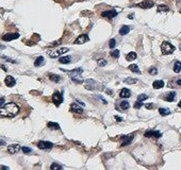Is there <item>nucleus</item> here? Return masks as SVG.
<instances>
[{"label": "nucleus", "mask_w": 181, "mask_h": 170, "mask_svg": "<svg viewBox=\"0 0 181 170\" xmlns=\"http://www.w3.org/2000/svg\"><path fill=\"white\" fill-rule=\"evenodd\" d=\"M18 113H19V106L14 102L3 104L1 107H0V117L13 118Z\"/></svg>", "instance_id": "nucleus-1"}, {"label": "nucleus", "mask_w": 181, "mask_h": 170, "mask_svg": "<svg viewBox=\"0 0 181 170\" xmlns=\"http://www.w3.org/2000/svg\"><path fill=\"white\" fill-rule=\"evenodd\" d=\"M82 72H83L82 68H77V69H74L73 71H68V74L72 76V80L77 84H80V83L83 82V80L81 79V74Z\"/></svg>", "instance_id": "nucleus-2"}, {"label": "nucleus", "mask_w": 181, "mask_h": 170, "mask_svg": "<svg viewBox=\"0 0 181 170\" xmlns=\"http://www.w3.org/2000/svg\"><path fill=\"white\" fill-rule=\"evenodd\" d=\"M175 46H173L170 43L168 42H163L162 45H161V51L164 55L166 54H170V53H173L175 51Z\"/></svg>", "instance_id": "nucleus-3"}, {"label": "nucleus", "mask_w": 181, "mask_h": 170, "mask_svg": "<svg viewBox=\"0 0 181 170\" xmlns=\"http://www.w3.org/2000/svg\"><path fill=\"white\" fill-rule=\"evenodd\" d=\"M68 50V48H60V49H58V50H53V51H48L47 53H48V55L50 56V58H52V59H56V58H59L60 55H62L64 52H67Z\"/></svg>", "instance_id": "nucleus-4"}, {"label": "nucleus", "mask_w": 181, "mask_h": 170, "mask_svg": "<svg viewBox=\"0 0 181 170\" xmlns=\"http://www.w3.org/2000/svg\"><path fill=\"white\" fill-rule=\"evenodd\" d=\"M52 102H53L57 106H59L60 104L63 102V95H62L61 93H59V92H56V93L53 94V96H52Z\"/></svg>", "instance_id": "nucleus-5"}, {"label": "nucleus", "mask_w": 181, "mask_h": 170, "mask_svg": "<svg viewBox=\"0 0 181 170\" xmlns=\"http://www.w3.org/2000/svg\"><path fill=\"white\" fill-rule=\"evenodd\" d=\"M129 107H130V104H129V102L126 101V100L120 101L117 104H115V109L118 110V111H126V110L129 109Z\"/></svg>", "instance_id": "nucleus-6"}, {"label": "nucleus", "mask_w": 181, "mask_h": 170, "mask_svg": "<svg viewBox=\"0 0 181 170\" xmlns=\"http://www.w3.org/2000/svg\"><path fill=\"white\" fill-rule=\"evenodd\" d=\"M37 147L42 150H48V149H51L53 147V144L50 141H44V140H41L38 144H37Z\"/></svg>", "instance_id": "nucleus-7"}, {"label": "nucleus", "mask_w": 181, "mask_h": 170, "mask_svg": "<svg viewBox=\"0 0 181 170\" xmlns=\"http://www.w3.org/2000/svg\"><path fill=\"white\" fill-rule=\"evenodd\" d=\"M85 88L94 91V89H98L99 85H98V83L95 82L94 80H86V81H85Z\"/></svg>", "instance_id": "nucleus-8"}, {"label": "nucleus", "mask_w": 181, "mask_h": 170, "mask_svg": "<svg viewBox=\"0 0 181 170\" xmlns=\"http://www.w3.org/2000/svg\"><path fill=\"white\" fill-rule=\"evenodd\" d=\"M20 146L18 144H13V145H10L7 147V152L10 154H16V153H18V152L20 151Z\"/></svg>", "instance_id": "nucleus-9"}, {"label": "nucleus", "mask_w": 181, "mask_h": 170, "mask_svg": "<svg viewBox=\"0 0 181 170\" xmlns=\"http://www.w3.org/2000/svg\"><path fill=\"white\" fill-rule=\"evenodd\" d=\"M90 41V37L88 34H82V35H79L78 37H77V39L74 42V44L76 45H80V44H84Z\"/></svg>", "instance_id": "nucleus-10"}, {"label": "nucleus", "mask_w": 181, "mask_h": 170, "mask_svg": "<svg viewBox=\"0 0 181 170\" xmlns=\"http://www.w3.org/2000/svg\"><path fill=\"white\" fill-rule=\"evenodd\" d=\"M19 37V34L18 33H6L2 36V39L5 41V42H10V41H13V39H16Z\"/></svg>", "instance_id": "nucleus-11"}, {"label": "nucleus", "mask_w": 181, "mask_h": 170, "mask_svg": "<svg viewBox=\"0 0 181 170\" xmlns=\"http://www.w3.org/2000/svg\"><path fill=\"white\" fill-rule=\"evenodd\" d=\"M144 136H145V137L160 138V137L162 136V134H161V132H159V131H147V132H145Z\"/></svg>", "instance_id": "nucleus-12"}, {"label": "nucleus", "mask_w": 181, "mask_h": 170, "mask_svg": "<svg viewBox=\"0 0 181 170\" xmlns=\"http://www.w3.org/2000/svg\"><path fill=\"white\" fill-rule=\"evenodd\" d=\"M136 6H139L141 9H150L153 6V1H150V0H145V1H142L140 3H137Z\"/></svg>", "instance_id": "nucleus-13"}, {"label": "nucleus", "mask_w": 181, "mask_h": 170, "mask_svg": "<svg viewBox=\"0 0 181 170\" xmlns=\"http://www.w3.org/2000/svg\"><path fill=\"white\" fill-rule=\"evenodd\" d=\"M4 83H5V85H6L7 87H13V86L16 84V80H15L12 76H7V77H5V79H4Z\"/></svg>", "instance_id": "nucleus-14"}, {"label": "nucleus", "mask_w": 181, "mask_h": 170, "mask_svg": "<svg viewBox=\"0 0 181 170\" xmlns=\"http://www.w3.org/2000/svg\"><path fill=\"white\" fill-rule=\"evenodd\" d=\"M133 137H134V134H130V135H127V136H123L122 138L124 139L123 144H122V147H125V146H128L131 144V141L133 140Z\"/></svg>", "instance_id": "nucleus-15"}, {"label": "nucleus", "mask_w": 181, "mask_h": 170, "mask_svg": "<svg viewBox=\"0 0 181 170\" xmlns=\"http://www.w3.org/2000/svg\"><path fill=\"white\" fill-rule=\"evenodd\" d=\"M117 15V12L115 10H110V11H105L101 13L102 17H107V18H114V17Z\"/></svg>", "instance_id": "nucleus-16"}, {"label": "nucleus", "mask_w": 181, "mask_h": 170, "mask_svg": "<svg viewBox=\"0 0 181 170\" xmlns=\"http://www.w3.org/2000/svg\"><path fill=\"white\" fill-rule=\"evenodd\" d=\"M70 111L73 113H76V114H82L83 113V109L80 107L78 104H76V103H73L70 105Z\"/></svg>", "instance_id": "nucleus-17"}, {"label": "nucleus", "mask_w": 181, "mask_h": 170, "mask_svg": "<svg viewBox=\"0 0 181 170\" xmlns=\"http://www.w3.org/2000/svg\"><path fill=\"white\" fill-rule=\"evenodd\" d=\"M119 97L120 98H129V97H131V92L129 91L128 88H123L119 93Z\"/></svg>", "instance_id": "nucleus-18"}, {"label": "nucleus", "mask_w": 181, "mask_h": 170, "mask_svg": "<svg viewBox=\"0 0 181 170\" xmlns=\"http://www.w3.org/2000/svg\"><path fill=\"white\" fill-rule=\"evenodd\" d=\"M44 64H45V59L43 58V56H38L35 60V62H34V66H35V67H41V66H43Z\"/></svg>", "instance_id": "nucleus-19"}, {"label": "nucleus", "mask_w": 181, "mask_h": 170, "mask_svg": "<svg viewBox=\"0 0 181 170\" xmlns=\"http://www.w3.org/2000/svg\"><path fill=\"white\" fill-rule=\"evenodd\" d=\"M152 86L154 89H159V88H162L164 86V82L162 81V80H157V81H154L152 83Z\"/></svg>", "instance_id": "nucleus-20"}, {"label": "nucleus", "mask_w": 181, "mask_h": 170, "mask_svg": "<svg viewBox=\"0 0 181 170\" xmlns=\"http://www.w3.org/2000/svg\"><path fill=\"white\" fill-rule=\"evenodd\" d=\"M175 99H176V93L175 92H171V93L167 94V96L165 97V100L168 101V102H173Z\"/></svg>", "instance_id": "nucleus-21"}, {"label": "nucleus", "mask_w": 181, "mask_h": 170, "mask_svg": "<svg viewBox=\"0 0 181 170\" xmlns=\"http://www.w3.org/2000/svg\"><path fill=\"white\" fill-rule=\"evenodd\" d=\"M70 60H72V58L70 56H68V55H66V56H62V58H60L59 59V62L61 64H69L70 63Z\"/></svg>", "instance_id": "nucleus-22"}, {"label": "nucleus", "mask_w": 181, "mask_h": 170, "mask_svg": "<svg viewBox=\"0 0 181 170\" xmlns=\"http://www.w3.org/2000/svg\"><path fill=\"white\" fill-rule=\"evenodd\" d=\"M129 32H130V27L129 26H124V27H122V29L119 30L120 35H127Z\"/></svg>", "instance_id": "nucleus-23"}, {"label": "nucleus", "mask_w": 181, "mask_h": 170, "mask_svg": "<svg viewBox=\"0 0 181 170\" xmlns=\"http://www.w3.org/2000/svg\"><path fill=\"white\" fill-rule=\"evenodd\" d=\"M47 127L49 129H51V130H58V131L61 130V129H60V126H59L58 123H56V122H48L47 123Z\"/></svg>", "instance_id": "nucleus-24"}, {"label": "nucleus", "mask_w": 181, "mask_h": 170, "mask_svg": "<svg viewBox=\"0 0 181 170\" xmlns=\"http://www.w3.org/2000/svg\"><path fill=\"white\" fill-rule=\"evenodd\" d=\"M49 79H50L52 82H56V83H59L60 81H61V77L58 76V75H53V74L49 75Z\"/></svg>", "instance_id": "nucleus-25"}, {"label": "nucleus", "mask_w": 181, "mask_h": 170, "mask_svg": "<svg viewBox=\"0 0 181 170\" xmlns=\"http://www.w3.org/2000/svg\"><path fill=\"white\" fill-rule=\"evenodd\" d=\"M174 71L176 74H179L181 71V62L180 61H176L174 64Z\"/></svg>", "instance_id": "nucleus-26"}, {"label": "nucleus", "mask_w": 181, "mask_h": 170, "mask_svg": "<svg viewBox=\"0 0 181 170\" xmlns=\"http://www.w3.org/2000/svg\"><path fill=\"white\" fill-rule=\"evenodd\" d=\"M135 59H136V53L135 52H129L127 54V56H126V60L129 61V62H131V61H133Z\"/></svg>", "instance_id": "nucleus-27"}, {"label": "nucleus", "mask_w": 181, "mask_h": 170, "mask_svg": "<svg viewBox=\"0 0 181 170\" xmlns=\"http://www.w3.org/2000/svg\"><path fill=\"white\" fill-rule=\"evenodd\" d=\"M129 69H130L132 72H135V74H141V70L139 69V67H137V65L135 64H131L130 66H129Z\"/></svg>", "instance_id": "nucleus-28"}, {"label": "nucleus", "mask_w": 181, "mask_h": 170, "mask_svg": "<svg viewBox=\"0 0 181 170\" xmlns=\"http://www.w3.org/2000/svg\"><path fill=\"white\" fill-rule=\"evenodd\" d=\"M169 11V7L165 4H160L158 5V12H168Z\"/></svg>", "instance_id": "nucleus-29"}, {"label": "nucleus", "mask_w": 181, "mask_h": 170, "mask_svg": "<svg viewBox=\"0 0 181 170\" xmlns=\"http://www.w3.org/2000/svg\"><path fill=\"white\" fill-rule=\"evenodd\" d=\"M159 113L161 116H167L170 114V111L168 109H163V107H161V109H159Z\"/></svg>", "instance_id": "nucleus-30"}, {"label": "nucleus", "mask_w": 181, "mask_h": 170, "mask_svg": "<svg viewBox=\"0 0 181 170\" xmlns=\"http://www.w3.org/2000/svg\"><path fill=\"white\" fill-rule=\"evenodd\" d=\"M50 169L51 170H62L63 169V166L62 165H59L57 163H52L50 166Z\"/></svg>", "instance_id": "nucleus-31"}, {"label": "nucleus", "mask_w": 181, "mask_h": 170, "mask_svg": "<svg viewBox=\"0 0 181 170\" xmlns=\"http://www.w3.org/2000/svg\"><path fill=\"white\" fill-rule=\"evenodd\" d=\"M124 82H125L126 84H134V83L137 82V80H136L135 78H127V79L124 80Z\"/></svg>", "instance_id": "nucleus-32"}, {"label": "nucleus", "mask_w": 181, "mask_h": 170, "mask_svg": "<svg viewBox=\"0 0 181 170\" xmlns=\"http://www.w3.org/2000/svg\"><path fill=\"white\" fill-rule=\"evenodd\" d=\"M110 55L112 56V58H115V59H117L118 56H119V50H112L111 52H110Z\"/></svg>", "instance_id": "nucleus-33"}, {"label": "nucleus", "mask_w": 181, "mask_h": 170, "mask_svg": "<svg viewBox=\"0 0 181 170\" xmlns=\"http://www.w3.org/2000/svg\"><path fill=\"white\" fill-rule=\"evenodd\" d=\"M115 46H116V41H115V38H111L110 42H109V47H110L111 49H113Z\"/></svg>", "instance_id": "nucleus-34"}, {"label": "nucleus", "mask_w": 181, "mask_h": 170, "mask_svg": "<svg viewBox=\"0 0 181 170\" xmlns=\"http://www.w3.org/2000/svg\"><path fill=\"white\" fill-rule=\"evenodd\" d=\"M148 98V96L147 95H145V94H142V95H140L139 97H137V100L139 101H144V100H146Z\"/></svg>", "instance_id": "nucleus-35"}, {"label": "nucleus", "mask_w": 181, "mask_h": 170, "mask_svg": "<svg viewBox=\"0 0 181 170\" xmlns=\"http://www.w3.org/2000/svg\"><path fill=\"white\" fill-rule=\"evenodd\" d=\"M148 71H149V74H150V75H152V76H156V75L158 74V70H157V68H156V67H151V68H150Z\"/></svg>", "instance_id": "nucleus-36"}, {"label": "nucleus", "mask_w": 181, "mask_h": 170, "mask_svg": "<svg viewBox=\"0 0 181 170\" xmlns=\"http://www.w3.org/2000/svg\"><path fill=\"white\" fill-rule=\"evenodd\" d=\"M21 150H22V152H23L25 154H29V153H31V152H32V150L30 148H28V147H22Z\"/></svg>", "instance_id": "nucleus-37"}, {"label": "nucleus", "mask_w": 181, "mask_h": 170, "mask_svg": "<svg viewBox=\"0 0 181 170\" xmlns=\"http://www.w3.org/2000/svg\"><path fill=\"white\" fill-rule=\"evenodd\" d=\"M107 63H108V62H107L106 60H100V61H98V65H99L100 67L106 66V65H107Z\"/></svg>", "instance_id": "nucleus-38"}, {"label": "nucleus", "mask_w": 181, "mask_h": 170, "mask_svg": "<svg viewBox=\"0 0 181 170\" xmlns=\"http://www.w3.org/2000/svg\"><path fill=\"white\" fill-rule=\"evenodd\" d=\"M142 105H143L142 101H139V100H137V101L135 102V104H134V107H135V109H141Z\"/></svg>", "instance_id": "nucleus-39"}, {"label": "nucleus", "mask_w": 181, "mask_h": 170, "mask_svg": "<svg viewBox=\"0 0 181 170\" xmlns=\"http://www.w3.org/2000/svg\"><path fill=\"white\" fill-rule=\"evenodd\" d=\"M2 59H3V60H6L7 62H10V63H17L16 61H14V60H12V59H10V58H7V56H2Z\"/></svg>", "instance_id": "nucleus-40"}, {"label": "nucleus", "mask_w": 181, "mask_h": 170, "mask_svg": "<svg viewBox=\"0 0 181 170\" xmlns=\"http://www.w3.org/2000/svg\"><path fill=\"white\" fill-rule=\"evenodd\" d=\"M115 120H116L117 122H120V121L123 120V118H122V117H119V116H115Z\"/></svg>", "instance_id": "nucleus-41"}, {"label": "nucleus", "mask_w": 181, "mask_h": 170, "mask_svg": "<svg viewBox=\"0 0 181 170\" xmlns=\"http://www.w3.org/2000/svg\"><path fill=\"white\" fill-rule=\"evenodd\" d=\"M3 103H4V98H1V99H0V107L3 105Z\"/></svg>", "instance_id": "nucleus-42"}, {"label": "nucleus", "mask_w": 181, "mask_h": 170, "mask_svg": "<svg viewBox=\"0 0 181 170\" xmlns=\"http://www.w3.org/2000/svg\"><path fill=\"white\" fill-rule=\"evenodd\" d=\"M152 107H153V105H152V104H146V109L150 110V109H152Z\"/></svg>", "instance_id": "nucleus-43"}, {"label": "nucleus", "mask_w": 181, "mask_h": 170, "mask_svg": "<svg viewBox=\"0 0 181 170\" xmlns=\"http://www.w3.org/2000/svg\"><path fill=\"white\" fill-rule=\"evenodd\" d=\"M0 146H5V141L0 138Z\"/></svg>", "instance_id": "nucleus-44"}, {"label": "nucleus", "mask_w": 181, "mask_h": 170, "mask_svg": "<svg viewBox=\"0 0 181 170\" xmlns=\"http://www.w3.org/2000/svg\"><path fill=\"white\" fill-rule=\"evenodd\" d=\"M99 99H100V100H101V101L103 102V104H107V101H106L105 99H103V98H102L101 96H99Z\"/></svg>", "instance_id": "nucleus-45"}, {"label": "nucleus", "mask_w": 181, "mask_h": 170, "mask_svg": "<svg viewBox=\"0 0 181 170\" xmlns=\"http://www.w3.org/2000/svg\"><path fill=\"white\" fill-rule=\"evenodd\" d=\"M177 84L181 86V79H179V80H178V81H177Z\"/></svg>", "instance_id": "nucleus-46"}, {"label": "nucleus", "mask_w": 181, "mask_h": 170, "mask_svg": "<svg viewBox=\"0 0 181 170\" xmlns=\"http://www.w3.org/2000/svg\"><path fill=\"white\" fill-rule=\"evenodd\" d=\"M0 168H1V169H9V167H6V166H1V167H0Z\"/></svg>", "instance_id": "nucleus-47"}, {"label": "nucleus", "mask_w": 181, "mask_h": 170, "mask_svg": "<svg viewBox=\"0 0 181 170\" xmlns=\"http://www.w3.org/2000/svg\"><path fill=\"white\" fill-rule=\"evenodd\" d=\"M128 17H129V18H130V19H132V18H133V17H134V15H132V14H130V15H129Z\"/></svg>", "instance_id": "nucleus-48"}, {"label": "nucleus", "mask_w": 181, "mask_h": 170, "mask_svg": "<svg viewBox=\"0 0 181 170\" xmlns=\"http://www.w3.org/2000/svg\"><path fill=\"white\" fill-rule=\"evenodd\" d=\"M1 68H3V70H4V71H6V70H7V69H6V67H5V66H3V65H1Z\"/></svg>", "instance_id": "nucleus-49"}, {"label": "nucleus", "mask_w": 181, "mask_h": 170, "mask_svg": "<svg viewBox=\"0 0 181 170\" xmlns=\"http://www.w3.org/2000/svg\"><path fill=\"white\" fill-rule=\"evenodd\" d=\"M4 48H5V47L3 46V45H1V44H0V49H4Z\"/></svg>", "instance_id": "nucleus-50"}, {"label": "nucleus", "mask_w": 181, "mask_h": 170, "mask_svg": "<svg viewBox=\"0 0 181 170\" xmlns=\"http://www.w3.org/2000/svg\"><path fill=\"white\" fill-rule=\"evenodd\" d=\"M107 93H109V94L112 95V91H110V89H107Z\"/></svg>", "instance_id": "nucleus-51"}, {"label": "nucleus", "mask_w": 181, "mask_h": 170, "mask_svg": "<svg viewBox=\"0 0 181 170\" xmlns=\"http://www.w3.org/2000/svg\"><path fill=\"white\" fill-rule=\"evenodd\" d=\"M178 106H179V107H181V101H179V103H178Z\"/></svg>", "instance_id": "nucleus-52"}]
</instances>
